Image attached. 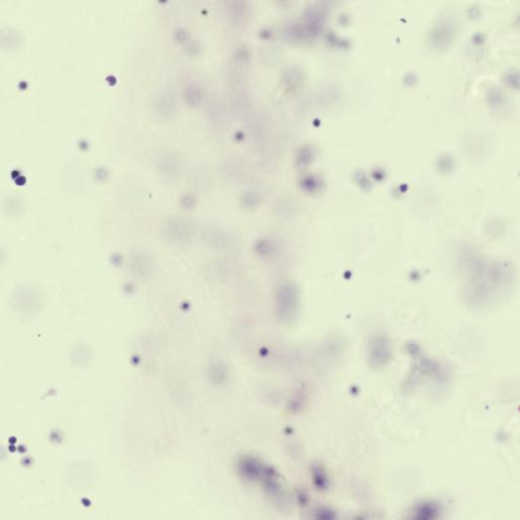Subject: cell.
<instances>
[{
	"mask_svg": "<svg viewBox=\"0 0 520 520\" xmlns=\"http://www.w3.org/2000/svg\"><path fill=\"white\" fill-rule=\"evenodd\" d=\"M453 29H451V26L448 25L447 22L446 24H443L439 27H437L433 33H432V41L433 43H436L438 45V47L440 46H447L448 43H450L451 39H453Z\"/></svg>",
	"mask_w": 520,
	"mask_h": 520,
	"instance_id": "obj_1",
	"label": "cell"
},
{
	"mask_svg": "<svg viewBox=\"0 0 520 520\" xmlns=\"http://www.w3.org/2000/svg\"><path fill=\"white\" fill-rule=\"evenodd\" d=\"M414 517L417 519H432L438 515V507L434 503L420 504L415 510Z\"/></svg>",
	"mask_w": 520,
	"mask_h": 520,
	"instance_id": "obj_2",
	"label": "cell"
},
{
	"mask_svg": "<svg viewBox=\"0 0 520 520\" xmlns=\"http://www.w3.org/2000/svg\"><path fill=\"white\" fill-rule=\"evenodd\" d=\"M502 98H503V96L501 95V93H500V92H498L497 89H493V91L489 94V96H488V100H489V102H490L491 104H493V105H498L499 103H501V102H502V100H503Z\"/></svg>",
	"mask_w": 520,
	"mask_h": 520,
	"instance_id": "obj_3",
	"label": "cell"
}]
</instances>
